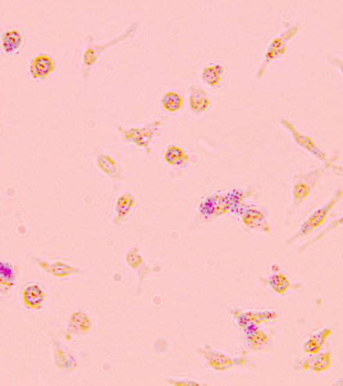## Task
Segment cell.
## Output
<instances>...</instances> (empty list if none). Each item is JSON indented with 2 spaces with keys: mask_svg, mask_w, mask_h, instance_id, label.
Returning <instances> with one entry per match:
<instances>
[{
  "mask_svg": "<svg viewBox=\"0 0 343 386\" xmlns=\"http://www.w3.org/2000/svg\"><path fill=\"white\" fill-rule=\"evenodd\" d=\"M139 30V22L133 21L124 28L119 35L113 37V39L106 40V42H97L93 35H88L86 39V48L82 53L81 73L82 79L86 81L89 80L93 68L97 66L98 62L106 51L133 39Z\"/></svg>",
  "mask_w": 343,
  "mask_h": 386,
  "instance_id": "obj_1",
  "label": "cell"
},
{
  "mask_svg": "<svg viewBox=\"0 0 343 386\" xmlns=\"http://www.w3.org/2000/svg\"><path fill=\"white\" fill-rule=\"evenodd\" d=\"M299 30L300 24L298 22H283L282 30L269 42L265 49L263 61L255 73L256 79L261 80L273 62L284 58L287 53V46L299 33Z\"/></svg>",
  "mask_w": 343,
  "mask_h": 386,
  "instance_id": "obj_2",
  "label": "cell"
},
{
  "mask_svg": "<svg viewBox=\"0 0 343 386\" xmlns=\"http://www.w3.org/2000/svg\"><path fill=\"white\" fill-rule=\"evenodd\" d=\"M163 123V120L158 118L139 127L118 126L117 131L122 142L151 153V145L161 133Z\"/></svg>",
  "mask_w": 343,
  "mask_h": 386,
  "instance_id": "obj_3",
  "label": "cell"
},
{
  "mask_svg": "<svg viewBox=\"0 0 343 386\" xmlns=\"http://www.w3.org/2000/svg\"><path fill=\"white\" fill-rule=\"evenodd\" d=\"M342 195L343 191L342 188L335 189L331 194V198L324 204L316 207L302 220L297 231L287 240V244L290 245L295 240H299V238H307V236H311L315 229L322 227L326 218H328L329 213L340 202Z\"/></svg>",
  "mask_w": 343,
  "mask_h": 386,
  "instance_id": "obj_4",
  "label": "cell"
},
{
  "mask_svg": "<svg viewBox=\"0 0 343 386\" xmlns=\"http://www.w3.org/2000/svg\"><path fill=\"white\" fill-rule=\"evenodd\" d=\"M279 124L281 125L287 132L290 134L294 143H295L298 147H300L305 152L308 153L309 155L317 159L318 161L322 162L325 168L333 170L335 174H337L336 171H338L340 175H342L340 171L343 173V168L336 169L335 166H333L329 161H327V153L323 150L319 145L314 142L313 138L309 137L306 134L299 132L293 122H291L290 120L285 119V118H281V119L279 120Z\"/></svg>",
  "mask_w": 343,
  "mask_h": 386,
  "instance_id": "obj_5",
  "label": "cell"
},
{
  "mask_svg": "<svg viewBox=\"0 0 343 386\" xmlns=\"http://www.w3.org/2000/svg\"><path fill=\"white\" fill-rule=\"evenodd\" d=\"M322 173L319 169L307 171L305 173H297L294 177L293 184V207L294 209H298L305 202L307 196L311 193L314 187L316 186Z\"/></svg>",
  "mask_w": 343,
  "mask_h": 386,
  "instance_id": "obj_6",
  "label": "cell"
},
{
  "mask_svg": "<svg viewBox=\"0 0 343 386\" xmlns=\"http://www.w3.org/2000/svg\"><path fill=\"white\" fill-rule=\"evenodd\" d=\"M331 365V353L328 349L320 350L317 353L308 354L298 357L293 363L295 371L308 370L310 372H322L328 369Z\"/></svg>",
  "mask_w": 343,
  "mask_h": 386,
  "instance_id": "obj_7",
  "label": "cell"
},
{
  "mask_svg": "<svg viewBox=\"0 0 343 386\" xmlns=\"http://www.w3.org/2000/svg\"><path fill=\"white\" fill-rule=\"evenodd\" d=\"M57 62L51 55L48 53H39L35 55L28 66V73L33 80L44 81L55 73Z\"/></svg>",
  "mask_w": 343,
  "mask_h": 386,
  "instance_id": "obj_8",
  "label": "cell"
},
{
  "mask_svg": "<svg viewBox=\"0 0 343 386\" xmlns=\"http://www.w3.org/2000/svg\"><path fill=\"white\" fill-rule=\"evenodd\" d=\"M187 91L189 109L194 116H201L209 110L211 106L210 96L204 89L196 85H190Z\"/></svg>",
  "mask_w": 343,
  "mask_h": 386,
  "instance_id": "obj_9",
  "label": "cell"
},
{
  "mask_svg": "<svg viewBox=\"0 0 343 386\" xmlns=\"http://www.w3.org/2000/svg\"><path fill=\"white\" fill-rule=\"evenodd\" d=\"M24 37L17 28H8L0 33V49L6 57H12L21 50Z\"/></svg>",
  "mask_w": 343,
  "mask_h": 386,
  "instance_id": "obj_10",
  "label": "cell"
},
{
  "mask_svg": "<svg viewBox=\"0 0 343 386\" xmlns=\"http://www.w3.org/2000/svg\"><path fill=\"white\" fill-rule=\"evenodd\" d=\"M19 271L10 261L0 260V297H8L17 285Z\"/></svg>",
  "mask_w": 343,
  "mask_h": 386,
  "instance_id": "obj_11",
  "label": "cell"
},
{
  "mask_svg": "<svg viewBox=\"0 0 343 386\" xmlns=\"http://www.w3.org/2000/svg\"><path fill=\"white\" fill-rule=\"evenodd\" d=\"M333 333V328L325 326L322 329L317 330L313 334L307 337L302 342V350L304 353H317L324 347L327 338Z\"/></svg>",
  "mask_w": 343,
  "mask_h": 386,
  "instance_id": "obj_12",
  "label": "cell"
},
{
  "mask_svg": "<svg viewBox=\"0 0 343 386\" xmlns=\"http://www.w3.org/2000/svg\"><path fill=\"white\" fill-rule=\"evenodd\" d=\"M33 262L39 265L46 273L53 277H66L77 273V269L62 262H50L41 258L33 256Z\"/></svg>",
  "mask_w": 343,
  "mask_h": 386,
  "instance_id": "obj_13",
  "label": "cell"
},
{
  "mask_svg": "<svg viewBox=\"0 0 343 386\" xmlns=\"http://www.w3.org/2000/svg\"><path fill=\"white\" fill-rule=\"evenodd\" d=\"M22 299L24 304L33 309H41L44 300H46V292L44 287L37 283H30L24 287L22 292Z\"/></svg>",
  "mask_w": 343,
  "mask_h": 386,
  "instance_id": "obj_14",
  "label": "cell"
},
{
  "mask_svg": "<svg viewBox=\"0 0 343 386\" xmlns=\"http://www.w3.org/2000/svg\"><path fill=\"white\" fill-rule=\"evenodd\" d=\"M225 76V67L222 64H210L203 68L201 80L206 86L218 89L221 87L223 77Z\"/></svg>",
  "mask_w": 343,
  "mask_h": 386,
  "instance_id": "obj_15",
  "label": "cell"
},
{
  "mask_svg": "<svg viewBox=\"0 0 343 386\" xmlns=\"http://www.w3.org/2000/svg\"><path fill=\"white\" fill-rule=\"evenodd\" d=\"M98 168L111 178H118L121 173L117 161L106 153H98L95 158Z\"/></svg>",
  "mask_w": 343,
  "mask_h": 386,
  "instance_id": "obj_16",
  "label": "cell"
},
{
  "mask_svg": "<svg viewBox=\"0 0 343 386\" xmlns=\"http://www.w3.org/2000/svg\"><path fill=\"white\" fill-rule=\"evenodd\" d=\"M165 161L174 167H183L186 166L187 161H188V156L185 153L181 147L176 144H170L167 147L164 152Z\"/></svg>",
  "mask_w": 343,
  "mask_h": 386,
  "instance_id": "obj_17",
  "label": "cell"
},
{
  "mask_svg": "<svg viewBox=\"0 0 343 386\" xmlns=\"http://www.w3.org/2000/svg\"><path fill=\"white\" fill-rule=\"evenodd\" d=\"M91 326L90 317L84 312L77 311L71 314L68 320V328L75 334H84L89 331Z\"/></svg>",
  "mask_w": 343,
  "mask_h": 386,
  "instance_id": "obj_18",
  "label": "cell"
},
{
  "mask_svg": "<svg viewBox=\"0 0 343 386\" xmlns=\"http://www.w3.org/2000/svg\"><path fill=\"white\" fill-rule=\"evenodd\" d=\"M161 106L166 112L168 113H177L181 110L183 107L182 95H180L177 91H169L163 94L161 98Z\"/></svg>",
  "mask_w": 343,
  "mask_h": 386,
  "instance_id": "obj_19",
  "label": "cell"
},
{
  "mask_svg": "<svg viewBox=\"0 0 343 386\" xmlns=\"http://www.w3.org/2000/svg\"><path fill=\"white\" fill-rule=\"evenodd\" d=\"M268 286L276 293L283 294L290 288V281L283 274H273L268 279Z\"/></svg>",
  "mask_w": 343,
  "mask_h": 386,
  "instance_id": "obj_20",
  "label": "cell"
},
{
  "mask_svg": "<svg viewBox=\"0 0 343 386\" xmlns=\"http://www.w3.org/2000/svg\"><path fill=\"white\" fill-rule=\"evenodd\" d=\"M133 204H135V198H133V194L130 193H122L118 198L117 204H115V211L121 218L126 216Z\"/></svg>",
  "mask_w": 343,
  "mask_h": 386,
  "instance_id": "obj_21",
  "label": "cell"
},
{
  "mask_svg": "<svg viewBox=\"0 0 343 386\" xmlns=\"http://www.w3.org/2000/svg\"><path fill=\"white\" fill-rule=\"evenodd\" d=\"M327 64H328V66L333 67L335 70L340 71V75L343 78V60L340 59V58H329L327 60Z\"/></svg>",
  "mask_w": 343,
  "mask_h": 386,
  "instance_id": "obj_22",
  "label": "cell"
}]
</instances>
